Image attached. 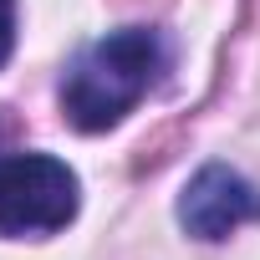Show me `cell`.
Here are the masks:
<instances>
[{"mask_svg": "<svg viewBox=\"0 0 260 260\" xmlns=\"http://www.w3.org/2000/svg\"><path fill=\"white\" fill-rule=\"evenodd\" d=\"M164 72V36L148 26H127L92 41L61 77V112L82 133H107L143 102Z\"/></svg>", "mask_w": 260, "mask_h": 260, "instance_id": "6da1fadb", "label": "cell"}, {"mask_svg": "<svg viewBox=\"0 0 260 260\" xmlns=\"http://www.w3.org/2000/svg\"><path fill=\"white\" fill-rule=\"evenodd\" d=\"M82 184L51 153H6L0 158V235H51L77 219Z\"/></svg>", "mask_w": 260, "mask_h": 260, "instance_id": "7a4b0ae2", "label": "cell"}, {"mask_svg": "<svg viewBox=\"0 0 260 260\" xmlns=\"http://www.w3.org/2000/svg\"><path fill=\"white\" fill-rule=\"evenodd\" d=\"M245 219H260V194L224 164H204L179 194V224L199 240H224Z\"/></svg>", "mask_w": 260, "mask_h": 260, "instance_id": "3957f363", "label": "cell"}, {"mask_svg": "<svg viewBox=\"0 0 260 260\" xmlns=\"http://www.w3.org/2000/svg\"><path fill=\"white\" fill-rule=\"evenodd\" d=\"M11 46H16V0H0V67L11 61Z\"/></svg>", "mask_w": 260, "mask_h": 260, "instance_id": "277c9868", "label": "cell"}]
</instances>
